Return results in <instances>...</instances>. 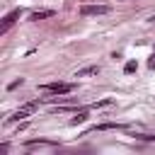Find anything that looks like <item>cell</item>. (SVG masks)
I'll use <instances>...</instances> for the list:
<instances>
[{"label":"cell","mask_w":155,"mask_h":155,"mask_svg":"<svg viewBox=\"0 0 155 155\" xmlns=\"http://www.w3.org/2000/svg\"><path fill=\"white\" fill-rule=\"evenodd\" d=\"M36 109H39V99H34V102H27V104H22V107H19L17 111H12L7 121H10V124H15V121H19V119H24V116L34 114Z\"/></svg>","instance_id":"obj_1"},{"label":"cell","mask_w":155,"mask_h":155,"mask_svg":"<svg viewBox=\"0 0 155 155\" xmlns=\"http://www.w3.org/2000/svg\"><path fill=\"white\" fill-rule=\"evenodd\" d=\"M41 92H51V94H70L73 92V85L70 82H46V85H39Z\"/></svg>","instance_id":"obj_2"},{"label":"cell","mask_w":155,"mask_h":155,"mask_svg":"<svg viewBox=\"0 0 155 155\" xmlns=\"http://www.w3.org/2000/svg\"><path fill=\"white\" fill-rule=\"evenodd\" d=\"M109 12H111V5H82L80 7L82 17H99V15H109Z\"/></svg>","instance_id":"obj_3"},{"label":"cell","mask_w":155,"mask_h":155,"mask_svg":"<svg viewBox=\"0 0 155 155\" xmlns=\"http://www.w3.org/2000/svg\"><path fill=\"white\" fill-rule=\"evenodd\" d=\"M19 15H22V10H12L7 17H5V22H2V27H0V34H7V29L19 19Z\"/></svg>","instance_id":"obj_4"},{"label":"cell","mask_w":155,"mask_h":155,"mask_svg":"<svg viewBox=\"0 0 155 155\" xmlns=\"http://www.w3.org/2000/svg\"><path fill=\"white\" fill-rule=\"evenodd\" d=\"M53 15H56V10H36V12H31V19L39 22V19H48Z\"/></svg>","instance_id":"obj_5"},{"label":"cell","mask_w":155,"mask_h":155,"mask_svg":"<svg viewBox=\"0 0 155 155\" xmlns=\"http://www.w3.org/2000/svg\"><path fill=\"white\" fill-rule=\"evenodd\" d=\"M97 73H99V65H87V68L78 70V73H75V78H87V75H97Z\"/></svg>","instance_id":"obj_6"},{"label":"cell","mask_w":155,"mask_h":155,"mask_svg":"<svg viewBox=\"0 0 155 155\" xmlns=\"http://www.w3.org/2000/svg\"><path fill=\"white\" fill-rule=\"evenodd\" d=\"M114 128H124V126H121V124H111V121H109V124H99V126H94L92 131H114ZM92 131H90V133H92Z\"/></svg>","instance_id":"obj_7"},{"label":"cell","mask_w":155,"mask_h":155,"mask_svg":"<svg viewBox=\"0 0 155 155\" xmlns=\"http://www.w3.org/2000/svg\"><path fill=\"white\" fill-rule=\"evenodd\" d=\"M114 104V99H99V102H94V104H90L92 109H104V107H111Z\"/></svg>","instance_id":"obj_8"},{"label":"cell","mask_w":155,"mask_h":155,"mask_svg":"<svg viewBox=\"0 0 155 155\" xmlns=\"http://www.w3.org/2000/svg\"><path fill=\"white\" fill-rule=\"evenodd\" d=\"M85 119H87V114H85V111H78V116L70 119V126H78V124H82Z\"/></svg>","instance_id":"obj_9"},{"label":"cell","mask_w":155,"mask_h":155,"mask_svg":"<svg viewBox=\"0 0 155 155\" xmlns=\"http://www.w3.org/2000/svg\"><path fill=\"white\" fill-rule=\"evenodd\" d=\"M133 70H136V63H133V61H128V63L124 65V73H133Z\"/></svg>","instance_id":"obj_10"},{"label":"cell","mask_w":155,"mask_h":155,"mask_svg":"<svg viewBox=\"0 0 155 155\" xmlns=\"http://www.w3.org/2000/svg\"><path fill=\"white\" fill-rule=\"evenodd\" d=\"M22 82H24V80H22V78H19V80H15V82H10V85H7V90H15V87H19V85H22Z\"/></svg>","instance_id":"obj_11"},{"label":"cell","mask_w":155,"mask_h":155,"mask_svg":"<svg viewBox=\"0 0 155 155\" xmlns=\"http://www.w3.org/2000/svg\"><path fill=\"white\" fill-rule=\"evenodd\" d=\"M148 65H150V68H155V53H153V58L148 61Z\"/></svg>","instance_id":"obj_12"},{"label":"cell","mask_w":155,"mask_h":155,"mask_svg":"<svg viewBox=\"0 0 155 155\" xmlns=\"http://www.w3.org/2000/svg\"><path fill=\"white\" fill-rule=\"evenodd\" d=\"M138 138H143V140H155V136H138Z\"/></svg>","instance_id":"obj_13"}]
</instances>
